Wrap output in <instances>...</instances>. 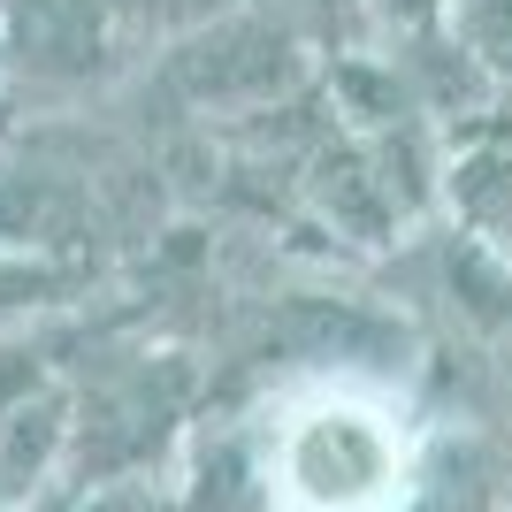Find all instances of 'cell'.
<instances>
[{"instance_id":"3","label":"cell","mask_w":512,"mask_h":512,"mask_svg":"<svg viewBox=\"0 0 512 512\" xmlns=\"http://www.w3.org/2000/svg\"><path fill=\"white\" fill-rule=\"evenodd\" d=\"M0 398H8V375H0Z\"/></svg>"},{"instance_id":"2","label":"cell","mask_w":512,"mask_h":512,"mask_svg":"<svg viewBox=\"0 0 512 512\" xmlns=\"http://www.w3.org/2000/svg\"><path fill=\"white\" fill-rule=\"evenodd\" d=\"M176 8H207V0H176Z\"/></svg>"},{"instance_id":"1","label":"cell","mask_w":512,"mask_h":512,"mask_svg":"<svg viewBox=\"0 0 512 512\" xmlns=\"http://www.w3.org/2000/svg\"><path fill=\"white\" fill-rule=\"evenodd\" d=\"M390 8H398V16H413V23H421L428 8H436V0H390Z\"/></svg>"}]
</instances>
